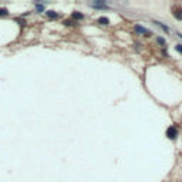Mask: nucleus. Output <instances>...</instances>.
I'll return each mask as SVG.
<instances>
[{
  "label": "nucleus",
  "mask_w": 182,
  "mask_h": 182,
  "mask_svg": "<svg viewBox=\"0 0 182 182\" xmlns=\"http://www.w3.org/2000/svg\"><path fill=\"white\" fill-rule=\"evenodd\" d=\"M93 6H94V7H97V9H107V7H108V6H107V4H104L103 1H94V3H93Z\"/></svg>",
  "instance_id": "nucleus-6"
},
{
  "label": "nucleus",
  "mask_w": 182,
  "mask_h": 182,
  "mask_svg": "<svg viewBox=\"0 0 182 182\" xmlns=\"http://www.w3.org/2000/svg\"><path fill=\"white\" fill-rule=\"evenodd\" d=\"M64 24H66V26H75V21H69V20H66V21H64Z\"/></svg>",
  "instance_id": "nucleus-13"
},
{
  "label": "nucleus",
  "mask_w": 182,
  "mask_h": 182,
  "mask_svg": "<svg viewBox=\"0 0 182 182\" xmlns=\"http://www.w3.org/2000/svg\"><path fill=\"white\" fill-rule=\"evenodd\" d=\"M97 23H100V24H103V26H105V24H108L109 20L107 17H98L97 19Z\"/></svg>",
  "instance_id": "nucleus-7"
},
{
  "label": "nucleus",
  "mask_w": 182,
  "mask_h": 182,
  "mask_svg": "<svg viewBox=\"0 0 182 182\" xmlns=\"http://www.w3.org/2000/svg\"><path fill=\"white\" fill-rule=\"evenodd\" d=\"M36 10H37V11H38V13H40V11H43V10H44V7H43V4H37V6H36Z\"/></svg>",
  "instance_id": "nucleus-12"
},
{
  "label": "nucleus",
  "mask_w": 182,
  "mask_h": 182,
  "mask_svg": "<svg viewBox=\"0 0 182 182\" xmlns=\"http://www.w3.org/2000/svg\"><path fill=\"white\" fill-rule=\"evenodd\" d=\"M9 14V10L7 9H0V17L1 16H7Z\"/></svg>",
  "instance_id": "nucleus-10"
},
{
  "label": "nucleus",
  "mask_w": 182,
  "mask_h": 182,
  "mask_svg": "<svg viewBox=\"0 0 182 182\" xmlns=\"http://www.w3.org/2000/svg\"><path fill=\"white\" fill-rule=\"evenodd\" d=\"M155 40H156V43H158V44H161V46H167V41H165V38H162V37H156Z\"/></svg>",
  "instance_id": "nucleus-9"
},
{
  "label": "nucleus",
  "mask_w": 182,
  "mask_h": 182,
  "mask_svg": "<svg viewBox=\"0 0 182 182\" xmlns=\"http://www.w3.org/2000/svg\"><path fill=\"white\" fill-rule=\"evenodd\" d=\"M167 137H168L169 140H177V137H178V130H177L175 125H171V127L167 130Z\"/></svg>",
  "instance_id": "nucleus-1"
},
{
  "label": "nucleus",
  "mask_w": 182,
  "mask_h": 182,
  "mask_svg": "<svg viewBox=\"0 0 182 182\" xmlns=\"http://www.w3.org/2000/svg\"><path fill=\"white\" fill-rule=\"evenodd\" d=\"M47 16H48L50 19H57V17H58V14H57L56 11H53V10H48V11H47Z\"/></svg>",
  "instance_id": "nucleus-8"
},
{
  "label": "nucleus",
  "mask_w": 182,
  "mask_h": 182,
  "mask_svg": "<svg viewBox=\"0 0 182 182\" xmlns=\"http://www.w3.org/2000/svg\"><path fill=\"white\" fill-rule=\"evenodd\" d=\"M177 36H178V37H181V38H182V34L179 33V32H177Z\"/></svg>",
  "instance_id": "nucleus-14"
},
{
  "label": "nucleus",
  "mask_w": 182,
  "mask_h": 182,
  "mask_svg": "<svg viewBox=\"0 0 182 182\" xmlns=\"http://www.w3.org/2000/svg\"><path fill=\"white\" fill-rule=\"evenodd\" d=\"M71 17H73L74 20H83V19H84V14H83V13H80V11H73Z\"/></svg>",
  "instance_id": "nucleus-5"
},
{
  "label": "nucleus",
  "mask_w": 182,
  "mask_h": 182,
  "mask_svg": "<svg viewBox=\"0 0 182 182\" xmlns=\"http://www.w3.org/2000/svg\"><path fill=\"white\" fill-rule=\"evenodd\" d=\"M154 24H156V26H158L161 30H164L165 33H168V32H169V27H168V26H165V24H162V23H161V21H158V20H154Z\"/></svg>",
  "instance_id": "nucleus-4"
},
{
  "label": "nucleus",
  "mask_w": 182,
  "mask_h": 182,
  "mask_svg": "<svg viewBox=\"0 0 182 182\" xmlns=\"http://www.w3.org/2000/svg\"><path fill=\"white\" fill-rule=\"evenodd\" d=\"M175 50H177L179 54H182V44H177V46H175Z\"/></svg>",
  "instance_id": "nucleus-11"
},
{
  "label": "nucleus",
  "mask_w": 182,
  "mask_h": 182,
  "mask_svg": "<svg viewBox=\"0 0 182 182\" xmlns=\"http://www.w3.org/2000/svg\"><path fill=\"white\" fill-rule=\"evenodd\" d=\"M172 14L177 20H181L182 21V7L181 6H174L172 7Z\"/></svg>",
  "instance_id": "nucleus-2"
},
{
  "label": "nucleus",
  "mask_w": 182,
  "mask_h": 182,
  "mask_svg": "<svg viewBox=\"0 0 182 182\" xmlns=\"http://www.w3.org/2000/svg\"><path fill=\"white\" fill-rule=\"evenodd\" d=\"M134 30H135L138 34H145V36H151V32H149V30H146L145 27H142V26H138V24H137V26L134 27Z\"/></svg>",
  "instance_id": "nucleus-3"
}]
</instances>
